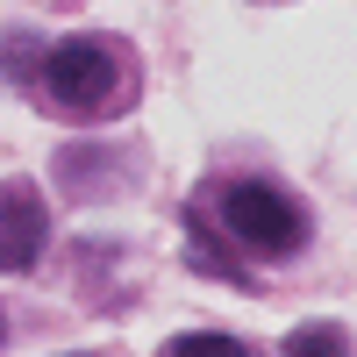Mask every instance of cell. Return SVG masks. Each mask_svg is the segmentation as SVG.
I'll use <instances>...</instances> for the list:
<instances>
[{"mask_svg":"<svg viewBox=\"0 0 357 357\" xmlns=\"http://www.w3.org/2000/svg\"><path fill=\"white\" fill-rule=\"evenodd\" d=\"M165 357H250L236 336H215V329H200V336H172Z\"/></svg>","mask_w":357,"mask_h":357,"instance_id":"5","label":"cell"},{"mask_svg":"<svg viewBox=\"0 0 357 357\" xmlns=\"http://www.w3.org/2000/svg\"><path fill=\"white\" fill-rule=\"evenodd\" d=\"M43 229H50L43 193L8 178V186H0V272H29V264L43 257Z\"/></svg>","mask_w":357,"mask_h":357,"instance_id":"3","label":"cell"},{"mask_svg":"<svg viewBox=\"0 0 357 357\" xmlns=\"http://www.w3.org/2000/svg\"><path fill=\"white\" fill-rule=\"evenodd\" d=\"M43 100H50L57 114H79V122L114 114V107H122V57H114L100 36L57 43V50L43 57Z\"/></svg>","mask_w":357,"mask_h":357,"instance_id":"1","label":"cell"},{"mask_svg":"<svg viewBox=\"0 0 357 357\" xmlns=\"http://www.w3.org/2000/svg\"><path fill=\"white\" fill-rule=\"evenodd\" d=\"M222 229L257 257H286L307 236V215L293 193L264 186V178H236V186H222Z\"/></svg>","mask_w":357,"mask_h":357,"instance_id":"2","label":"cell"},{"mask_svg":"<svg viewBox=\"0 0 357 357\" xmlns=\"http://www.w3.org/2000/svg\"><path fill=\"white\" fill-rule=\"evenodd\" d=\"M286 357H350V343H343V329L314 321V329H293L286 336Z\"/></svg>","mask_w":357,"mask_h":357,"instance_id":"4","label":"cell"}]
</instances>
